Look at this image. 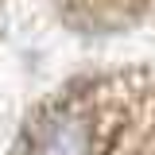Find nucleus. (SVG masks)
Segmentation results:
<instances>
[{"label":"nucleus","mask_w":155,"mask_h":155,"mask_svg":"<svg viewBox=\"0 0 155 155\" xmlns=\"http://www.w3.org/2000/svg\"><path fill=\"white\" fill-rule=\"evenodd\" d=\"M31 155H97V116L85 105H58L39 120Z\"/></svg>","instance_id":"1"}]
</instances>
